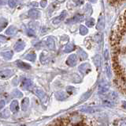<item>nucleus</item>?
I'll return each instance as SVG.
<instances>
[{
    "mask_svg": "<svg viewBox=\"0 0 126 126\" xmlns=\"http://www.w3.org/2000/svg\"><path fill=\"white\" fill-rule=\"evenodd\" d=\"M84 15H82V14H76L73 18L68 19L67 22H66V23H67V24H76V23H77V22L84 21Z\"/></svg>",
    "mask_w": 126,
    "mask_h": 126,
    "instance_id": "obj_1",
    "label": "nucleus"
},
{
    "mask_svg": "<svg viewBox=\"0 0 126 126\" xmlns=\"http://www.w3.org/2000/svg\"><path fill=\"white\" fill-rule=\"evenodd\" d=\"M66 15H67V12L65 10H63L62 12V14L59 15V16H58V17H56V18H54L53 20H52V22L54 23V25H57V24H58V23H60V22H62V21H64V19H65V18L66 17Z\"/></svg>",
    "mask_w": 126,
    "mask_h": 126,
    "instance_id": "obj_2",
    "label": "nucleus"
},
{
    "mask_svg": "<svg viewBox=\"0 0 126 126\" xmlns=\"http://www.w3.org/2000/svg\"><path fill=\"white\" fill-rule=\"evenodd\" d=\"M77 57L75 54H73V55H71V56H69L66 61V64L71 67L75 66L77 64Z\"/></svg>",
    "mask_w": 126,
    "mask_h": 126,
    "instance_id": "obj_3",
    "label": "nucleus"
},
{
    "mask_svg": "<svg viewBox=\"0 0 126 126\" xmlns=\"http://www.w3.org/2000/svg\"><path fill=\"white\" fill-rule=\"evenodd\" d=\"M25 47V43L22 40H19L14 45V50L16 52H21Z\"/></svg>",
    "mask_w": 126,
    "mask_h": 126,
    "instance_id": "obj_4",
    "label": "nucleus"
},
{
    "mask_svg": "<svg viewBox=\"0 0 126 126\" xmlns=\"http://www.w3.org/2000/svg\"><path fill=\"white\" fill-rule=\"evenodd\" d=\"M105 27V22H104V17L102 16V15H100L99 16V18H98V23L96 25V29L98 30V31H101L104 29Z\"/></svg>",
    "mask_w": 126,
    "mask_h": 126,
    "instance_id": "obj_5",
    "label": "nucleus"
},
{
    "mask_svg": "<svg viewBox=\"0 0 126 126\" xmlns=\"http://www.w3.org/2000/svg\"><path fill=\"white\" fill-rule=\"evenodd\" d=\"M13 72L11 70L6 69V70H3L0 72V78H9L12 75H13Z\"/></svg>",
    "mask_w": 126,
    "mask_h": 126,
    "instance_id": "obj_6",
    "label": "nucleus"
},
{
    "mask_svg": "<svg viewBox=\"0 0 126 126\" xmlns=\"http://www.w3.org/2000/svg\"><path fill=\"white\" fill-rule=\"evenodd\" d=\"M45 44L47 47H48V49H50L51 50H54L55 49V43H54V40L53 39V37H47Z\"/></svg>",
    "mask_w": 126,
    "mask_h": 126,
    "instance_id": "obj_7",
    "label": "nucleus"
},
{
    "mask_svg": "<svg viewBox=\"0 0 126 126\" xmlns=\"http://www.w3.org/2000/svg\"><path fill=\"white\" fill-rule=\"evenodd\" d=\"M29 16L32 19H37L40 16V12L35 9H31L29 11Z\"/></svg>",
    "mask_w": 126,
    "mask_h": 126,
    "instance_id": "obj_8",
    "label": "nucleus"
},
{
    "mask_svg": "<svg viewBox=\"0 0 126 126\" xmlns=\"http://www.w3.org/2000/svg\"><path fill=\"white\" fill-rule=\"evenodd\" d=\"M32 86V82L30 79H28V78H25V79H23L22 81V83H21V86L23 89L25 90H29Z\"/></svg>",
    "mask_w": 126,
    "mask_h": 126,
    "instance_id": "obj_9",
    "label": "nucleus"
},
{
    "mask_svg": "<svg viewBox=\"0 0 126 126\" xmlns=\"http://www.w3.org/2000/svg\"><path fill=\"white\" fill-rule=\"evenodd\" d=\"M16 64H17V66L21 69L29 70V69L31 68V66L29 64H26V63L23 62L21 60H17V61H16Z\"/></svg>",
    "mask_w": 126,
    "mask_h": 126,
    "instance_id": "obj_10",
    "label": "nucleus"
},
{
    "mask_svg": "<svg viewBox=\"0 0 126 126\" xmlns=\"http://www.w3.org/2000/svg\"><path fill=\"white\" fill-rule=\"evenodd\" d=\"M89 70H90V65H89V64H88V63L83 64L79 67V71L83 74L88 73L89 72Z\"/></svg>",
    "mask_w": 126,
    "mask_h": 126,
    "instance_id": "obj_11",
    "label": "nucleus"
},
{
    "mask_svg": "<svg viewBox=\"0 0 126 126\" xmlns=\"http://www.w3.org/2000/svg\"><path fill=\"white\" fill-rule=\"evenodd\" d=\"M10 110L13 113H17L18 112V110H19V104H18V102L17 101H13L11 102V104H10Z\"/></svg>",
    "mask_w": 126,
    "mask_h": 126,
    "instance_id": "obj_12",
    "label": "nucleus"
},
{
    "mask_svg": "<svg viewBox=\"0 0 126 126\" xmlns=\"http://www.w3.org/2000/svg\"><path fill=\"white\" fill-rule=\"evenodd\" d=\"M29 99L28 98H24L21 101V109L23 111H26L28 109V107H29Z\"/></svg>",
    "mask_w": 126,
    "mask_h": 126,
    "instance_id": "obj_13",
    "label": "nucleus"
},
{
    "mask_svg": "<svg viewBox=\"0 0 126 126\" xmlns=\"http://www.w3.org/2000/svg\"><path fill=\"white\" fill-rule=\"evenodd\" d=\"M1 55L4 59H6V60H10V59L13 57L14 53L12 51H6V52H2Z\"/></svg>",
    "mask_w": 126,
    "mask_h": 126,
    "instance_id": "obj_14",
    "label": "nucleus"
},
{
    "mask_svg": "<svg viewBox=\"0 0 126 126\" xmlns=\"http://www.w3.org/2000/svg\"><path fill=\"white\" fill-rule=\"evenodd\" d=\"M7 25H8V22L6 19L4 18H0V32H2L6 28Z\"/></svg>",
    "mask_w": 126,
    "mask_h": 126,
    "instance_id": "obj_15",
    "label": "nucleus"
},
{
    "mask_svg": "<svg viewBox=\"0 0 126 126\" xmlns=\"http://www.w3.org/2000/svg\"><path fill=\"white\" fill-rule=\"evenodd\" d=\"M17 28H16L15 26H10L9 28H8L6 31V35H14L16 33H17Z\"/></svg>",
    "mask_w": 126,
    "mask_h": 126,
    "instance_id": "obj_16",
    "label": "nucleus"
},
{
    "mask_svg": "<svg viewBox=\"0 0 126 126\" xmlns=\"http://www.w3.org/2000/svg\"><path fill=\"white\" fill-rule=\"evenodd\" d=\"M25 60H27L34 62L35 60V59H36V55H35L34 52H30L29 54H27L26 56H25Z\"/></svg>",
    "mask_w": 126,
    "mask_h": 126,
    "instance_id": "obj_17",
    "label": "nucleus"
},
{
    "mask_svg": "<svg viewBox=\"0 0 126 126\" xmlns=\"http://www.w3.org/2000/svg\"><path fill=\"white\" fill-rule=\"evenodd\" d=\"M84 14H87V15H91L92 14V7L91 6L89 3H87L84 6Z\"/></svg>",
    "mask_w": 126,
    "mask_h": 126,
    "instance_id": "obj_18",
    "label": "nucleus"
},
{
    "mask_svg": "<svg viewBox=\"0 0 126 126\" xmlns=\"http://www.w3.org/2000/svg\"><path fill=\"white\" fill-rule=\"evenodd\" d=\"M78 56L80 58V60H86L87 57H88V55L84 52V50H82L81 49H78Z\"/></svg>",
    "mask_w": 126,
    "mask_h": 126,
    "instance_id": "obj_19",
    "label": "nucleus"
},
{
    "mask_svg": "<svg viewBox=\"0 0 126 126\" xmlns=\"http://www.w3.org/2000/svg\"><path fill=\"white\" fill-rule=\"evenodd\" d=\"M74 49H75V46H74V45H73V44H69V45H67L65 47L64 52H72V51H73Z\"/></svg>",
    "mask_w": 126,
    "mask_h": 126,
    "instance_id": "obj_20",
    "label": "nucleus"
},
{
    "mask_svg": "<svg viewBox=\"0 0 126 126\" xmlns=\"http://www.w3.org/2000/svg\"><path fill=\"white\" fill-rule=\"evenodd\" d=\"M12 96L14 98H21L23 96V94L19 90H13V92H12Z\"/></svg>",
    "mask_w": 126,
    "mask_h": 126,
    "instance_id": "obj_21",
    "label": "nucleus"
},
{
    "mask_svg": "<svg viewBox=\"0 0 126 126\" xmlns=\"http://www.w3.org/2000/svg\"><path fill=\"white\" fill-rule=\"evenodd\" d=\"M94 40L97 43L101 42V41L102 40V33H96V34H94Z\"/></svg>",
    "mask_w": 126,
    "mask_h": 126,
    "instance_id": "obj_22",
    "label": "nucleus"
},
{
    "mask_svg": "<svg viewBox=\"0 0 126 126\" xmlns=\"http://www.w3.org/2000/svg\"><path fill=\"white\" fill-rule=\"evenodd\" d=\"M35 94H36V95L40 98V99L43 100V98L45 97V94L43 93L42 90H35Z\"/></svg>",
    "mask_w": 126,
    "mask_h": 126,
    "instance_id": "obj_23",
    "label": "nucleus"
},
{
    "mask_svg": "<svg viewBox=\"0 0 126 126\" xmlns=\"http://www.w3.org/2000/svg\"><path fill=\"white\" fill-rule=\"evenodd\" d=\"M80 33L81 35H86L88 33V30L87 29V27H85L84 25H80Z\"/></svg>",
    "mask_w": 126,
    "mask_h": 126,
    "instance_id": "obj_24",
    "label": "nucleus"
},
{
    "mask_svg": "<svg viewBox=\"0 0 126 126\" xmlns=\"http://www.w3.org/2000/svg\"><path fill=\"white\" fill-rule=\"evenodd\" d=\"M86 25L88 27H92L94 25V18H89L86 21Z\"/></svg>",
    "mask_w": 126,
    "mask_h": 126,
    "instance_id": "obj_25",
    "label": "nucleus"
},
{
    "mask_svg": "<svg viewBox=\"0 0 126 126\" xmlns=\"http://www.w3.org/2000/svg\"><path fill=\"white\" fill-rule=\"evenodd\" d=\"M94 64H95V65L97 67H99L100 66V64H101V57H100V56L97 55V56L94 57Z\"/></svg>",
    "mask_w": 126,
    "mask_h": 126,
    "instance_id": "obj_26",
    "label": "nucleus"
},
{
    "mask_svg": "<svg viewBox=\"0 0 126 126\" xmlns=\"http://www.w3.org/2000/svg\"><path fill=\"white\" fill-rule=\"evenodd\" d=\"M10 116V113L9 112V110H7V109L3 110V111L1 113V117L2 118H7V117H9Z\"/></svg>",
    "mask_w": 126,
    "mask_h": 126,
    "instance_id": "obj_27",
    "label": "nucleus"
},
{
    "mask_svg": "<svg viewBox=\"0 0 126 126\" xmlns=\"http://www.w3.org/2000/svg\"><path fill=\"white\" fill-rule=\"evenodd\" d=\"M56 97H57V98H58L59 100H62L63 98H65L64 92H58V93H57L56 94Z\"/></svg>",
    "mask_w": 126,
    "mask_h": 126,
    "instance_id": "obj_28",
    "label": "nucleus"
},
{
    "mask_svg": "<svg viewBox=\"0 0 126 126\" xmlns=\"http://www.w3.org/2000/svg\"><path fill=\"white\" fill-rule=\"evenodd\" d=\"M8 4L11 7V8H14L17 6V3H16L15 0H8Z\"/></svg>",
    "mask_w": 126,
    "mask_h": 126,
    "instance_id": "obj_29",
    "label": "nucleus"
},
{
    "mask_svg": "<svg viewBox=\"0 0 126 126\" xmlns=\"http://www.w3.org/2000/svg\"><path fill=\"white\" fill-rule=\"evenodd\" d=\"M27 33L29 36L30 37H35V32L32 30V29H28L27 30Z\"/></svg>",
    "mask_w": 126,
    "mask_h": 126,
    "instance_id": "obj_30",
    "label": "nucleus"
},
{
    "mask_svg": "<svg viewBox=\"0 0 126 126\" xmlns=\"http://www.w3.org/2000/svg\"><path fill=\"white\" fill-rule=\"evenodd\" d=\"M47 4V0H42V1L40 2V6L42 7H43V8L46 7Z\"/></svg>",
    "mask_w": 126,
    "mask_h": 126,
    "instance_id": "obj_31",
    "label": "nucleus"
},
{
    "mask_svg": "<svg viewBox=\"0 0 126 126\" xmlns=\"http://www.w3.org/2000/svg\"><path fill=\"white\" fill-rule=\"evenodd\" d=\"M104 57L106 60H108V58H109V52H108V50H105V52H104Z\"/></svg>",
    "mask_w": 126,
    "mask_h": 126,
    "instance_id": "obj_32",
    "label": "nucleus"
},
{
    "mask_svg": "<svg viewBox=\"0 0 126 126\" xmlns=\"http://www.w3.org/2000/svg\"><path fill=\"white\" fill-rule=\"evenodd\" d=\"M4 106H5V101L2 100H0V110H1Z\"/></svg>",
    "mask_w": 126,
    "mask_h": 126,
    "instance_id": "obj_33",
    "label": "nucleus"
},
{
    "mask_svg": "<svg viewBox=\"0 0 126 126\" xmlns=\"http://www.w3.org/2000/svg\"><path fill=\"white\" fill-rule=\"evenodd\" d=\"M83 2H84V1H83V0H78V1L77 2V6L81 5L82 3H83Z\"/></svg>",
    "mask_w": 126,
    "mask_h": 126,
    "instance_id": "obj_34",
    "label": "nucleus"
},
{
    "mask_svg": "<svg viewBox=\"0 0 126 126\" xmlns=\"http://www.w3.org/2000/svg\"><path fill=\"white\" fill-rule=\"evenodd\" d=\"M5 2H4V0H0V6H1V5H4V4H5Z\"/></svg>",
    "mask_w": 126,
    "mask_h": 126,
    "instance_id": "obj_35",
    "label": "nucleus"
},
{
    "mask_svg": "<svg viewBox=\"0 0 126 126\" xmlns=\"http://www.w3.org/2000/svg\"><path fill=\"white\" fill-rule=\"evenodd\" d=\"M97 0H89V2H92V3H94V2H96Z\"/></svg>",
    "mask_w": 126,
    "mask_h": 126,
    "instance_id": "obj_36",
    "label": "nucleus"
}]
</instances>
